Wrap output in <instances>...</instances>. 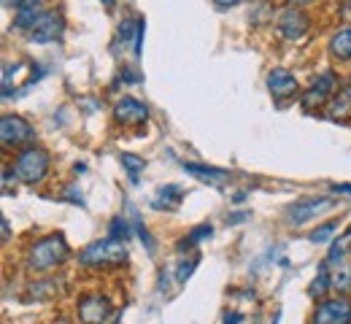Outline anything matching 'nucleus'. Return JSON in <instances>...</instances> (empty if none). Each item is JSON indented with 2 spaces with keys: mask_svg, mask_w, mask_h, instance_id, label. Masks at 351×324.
Wrapping results in <instances>:
<instances>
[{
  "mask_svg": "<svg viewBox=\"0 0 351 324\" xmlns=\"http://www.w3.org/2000/svg\"><path fill=\"white\" fill-rule=\"evenodd\" d=\"M313 324H351V300L349 297L322 300L313 314Z\"/></svg>",
  "mask_w": 351,
  "mask_h": 324,
  "instance_id": "6e6552de",
  "label": "nucleus"
},
{
  "mask_svg": "<svg viewBox=\"0 0 351 324\" xmlns=\"http://www.w3.org/2000/svg\"><path fill=\"white\" fill-rule=\"evenodd\" d=\"M327 289H332V284H330V268H327V262H324V265L319 268V276L313 278L311 295H313V297H324Z\"/></svg>",
  "mask_w": 351,
  "mask_h": 324,
  "instance_id": "f3484780",
  "label": "nucleus"
},
{
  "mask_svg": "<svg viewBox=\"0 0 351 324\" xmlns=\"http://www.w3.org/2000/svg\"><path fill=\"white\" fill-rule=\"evenodd\" d=\"M25 3H30V0H3V5H5V8H22Z\"/></svg>",
  "mask_w": 351,
  "mask_h": 324,
  "instance_id": "4be33fe9",
  "label": "nucleus"
},
{
  "mask_svg": "<svg viewBox=\"0 0 351 324\" xmlns=\"http://www.w3.org/2000/svg\"><path fill=\"white\" fill-rule=\"evenodd\" d=\"M184 171L186 173H192V176H197L200 182H208V184H221L224 179H230V173L227 171H221V168H211V165H186L184 162Z\"/></svg>",
  "mask_w": 351,
  "mask_h": 324,
  "instance_id": "4468645a",
  "label": "nucleus"
},
{
  "mask_svg": "<svg viewBox=\"0 0 351 324\" xmlns=\"http://www.w3.org/2000/svg\"><path fill=\"white\" fill-rule=\"evenodd\" d=\"M335 230H338V222H327V225H322V227H316V230L311 232L308 240H311V243H330Z\"/></svg>",
  "mask_w": 351,
  "mask_h": 324,
  "instance_id": "a211bd4d",
  "label": "nucleus"
},
{
  "mask_svg": "<svg viewBox=\"0 0 351 324\" xmlns=\"http://www.w3.org/2000/svg\"><path fill=\"white\" fill-rule=\"evenodd\" d=\"M114 116H117V122H122V125L138 127V125H143V122L149 119V108H146V103H141V100H135V97H122V100L114 105Z\"/></svg>",
  "mask_w": 351,
  "mask_h": 324,
  "instance_id": "ddd939ff",
  "label": "nucleus"
},
{
  "mask_svg": "<svg viewBox=\"0 0 351 324\" xmlns=\"http://www.w3.org/2000/svg\"><path fill=\"white\" fill-rule=\"evenodd\" d=\"M238 319H241V316H238V314H235V316H232V319H227V322H224V324H235V322H238Z\"/></svg>",
  "mask_w": 351,
  "mask_h": 324,
  "instance_id": "a878e982",
  "label": "nucleus"
},
{
  "mask_svg": "<svg viewBox=\"0 0 351 324\" xmlns=\"http://www.w3.org/2000/svg\"><path fill=\"white\" fill-rule=\"evenodd\" d=\"M62 33H65V19H62V14H57V11H41L38 22H36L33 30H30V41H36V44H49V41H57Z\"/></svg>",
  "mask_w": 351,
  "mask_h": 324,
  "instance_id": "1a4fd4ad",
  "label": "nucleus"
},
{
  "mask_svg": "<svg viewBox=\"0 0 351 324\" xmlns=\"http://www.w3.org/2000/svg\"><path fill=\"white\" fill-rule=\"evenodd\" d=\"M111 303H108V297H103V295H84L82 300H79V319L82 324H106L108 322V316H111Z\"/></svg>",
  "mask_w": 351,
  "mask_h": 324,
  "instance_id": "9b49d317",
  "label": "nucleus"
},
{
  "mask_svg": "<svg viewBox=\"0 0 351 324\" xmlns=\"http://www.w3.org/2000/svg\"><path fill=\"white\" fill-rule=\"evenodd\" d=\"M214 3H217L219 8H230V5H238L241 0H214Z\"/></svg>",
  "mask_w": 351,
  "mask_h": 324,
  "instance_id": "b1692460",
  "label": "nucleus"
},
{
  "mask_svg": "<svg viewBox=\"0 0 351 324\" xmlns=\"http://www.w3.org/2000/svg\"><path fill=\"white\" fill-rule=\"evenodd\" d=\"M8 235H11V230H8V219H3V240H8Z\"/></svg>",
  "mask_w": 351,
  "mask_h": 324,
  "instance_id": "393cba45",
  "label": "nucleus"
},
{
  "mask_svg": "<svg viewBox=\"0 0 351 324\" xmlns=\"http://www.w3.org/2000/svg\"><path fill=\"white\" fill-rule=\"evenodd\" d=\"M276 27H278L281 38H287V41H300V38L308 33V27H311V19H308V14L303 11V8L289 5L287 11H281Z\"/></svg>",
  "mask_w": 351,
  "mask_h": 324,
  "instance_id": "0eeeda50",
  "label": "nucleus"
},
{
  "mask_svg": "<svg viewBox=\"0 0 351 324\" xmlns=\"http://www.w3.org/2000/svg\"><path fill=\"white\" fill-rule=\"evenodd\" d=\"M33 125L27 122V119H22V116H16V114H5L3 119H0V140H3V146L5 149H11V146H22V143H27V140H33Z\"/></svg>",
  "mask_w": 351,
  "mask_h": 324,
  "instance_id": "423d86ee",
  "label": "nucleus"
},
{
  "mask_svg": "<svg viewBox=\"0 0 351 324\" xmlns=\"http://www.w3.org/2000/svg\"><path fill=\"white\" fill-rule=\"evenodd\" d=\"M14 173L19 182L25 184H38L44 182L46 173H49V154L41 146H27L16 154V162H14Z\"/></svg>",
  "mask_w": 351,
  "mask_h": 324,
  "instance_id": "7ed1b4c3",
  "label": "nucleus"
},
{
  "mask_svg": "<svg viewBox=\"0 0 351 324\" xmlns=\"http://www.w3.org/2000/svg\"><path fill=\"white\" fill-rule=\"evenodd\" d=\"M68 254H71V246H68L65 235L54 232V235H46L38 243L30 246L25 262H27V271H33V273H49L57 265H62L68 260Z\"/></svg>",
  "mask_w": 351,
  "mask_h": 324,
  "instance_id": "f257e3e1",
  "label": "nucleus"
},
{
  "mask_svg": "<svg viewBox=\"0 0 351 324\" xmlns=\"http://www.w3.org/2000/svg\"><path fill=\"white\" fill-rule=\"evenodd\" d=\"M267 90L276 100H287V97H295L300 87H298L295 73H289L287 68H273L267 73Z\"/></svg>",
  "mask_w": 351,
  "mask_h": 324,
  "instance_id": "f8f14e48",
  "label": "nucleus"
},
{
  "mask_svg": "<svg viewBox=\"0 0 351 324\" xmlns=\"http://www.w3.org/2000/svg\"><path fill=\"white\" fill-rule=\"evenodd\" d=\"M346 95L351 97V79H349V84H346Z\"/></svg>",
  "mask_w": 351,
  "mask_h": 324,
  "instance_id": "cd10ccee",
  "label": "nucleus"
},
{
  "mask_svg": "<svg viewBox=\"0 0 351 324\" xmlns=\"http://www.w3.org/2000/svg\"><path fill=\"white\" fill-rule=\"evenodd\" d=\"M292 3H308V0H292Z\"/></svg>",
  "mask_w": 351,
  "mask_h": 324,
  "instance_id": "c85d7f7f",
  "label": "nucleus"
},
{
  "mask_svg": "<svg viewBox=\"0 0 351 324\" xmlns=\"http://www.w3.org/2000/svg\"><path fill=\"white\" fill-rule=\"evenodd\" d=\"M332 189H335L338 195H351V184H335Z\"/></svg>",
  "mask_w": 351,
  "mask_h": 324,
  "instance_id": "5701e85b",
  "label": "nucleus"
},
{
  "mask_svg": "<svg viewBox=\"0 0 351 324\" xmlns=\"http://www.w3.org/2000/svg\"><path fill=\"white\" fill-rule=\"evenodd\" d=\"M211 232H214L211 230V225H200V227H195V230L184 238V243H178V249H181V251H184V249H192V246H197L203 238H208Z\"/></svg>",
  "mask_w": 351,
  "mask_h": 324,
  "instance_id": "6ab92c4d",
  "label": "nucleus"
},
{
  "mask_svg": "<svg viewBox=\"0 0 351 324\" xmlns=\"http://www.w3.org/2000/svg\"><path fill=\"white\" fill-rule=\"evenodd\" d=\"M332 205H335V197H303V200L287 205L284 216H287V225L300 227V225H306L311 219H316L319 214L330 211Z\"/></svg>",
  "mask_w": 351,
  "mask_h": 324,
  "instance_id": "39448f33",
  "label": "nucleus"
},
{
  "mask_svg": "<svg viewBox=\"0 0 351 324\" xmlns=\"http://www.w3.org/2000/svg\"><path fill=\"white\" fill-rule=\"evenodd\" d=\"M335 90H338V79H335V73H322V76L308 87L306 92H303L300 103H303V108H308V111L322 108V105L332 97Z\"/></svg>",
  "mask_w": 351,
  "mask_h": 324,
  "instance_id": "9d476101",
  "label": "nucleus"
},
{
  "mask_svg": "<svg viewBox=\"0 0 351 324\" xmlns=\"http://www.w3.org/2000/svg\"><path fill=\"white\" fill-rule=\"evenodd\" d=\"M79 262L84 268H119L128 262V249L122 240H114V238L95 240L82 251Z\"/></svg>",
  "mask_w": 351,
  "mask_h": 324,
  "instance_id": "f03ea898",
  "label": "nucleus"
},
{
  "mask_svg": "<svg viewBox=\"0 0 351 324\" xmlns=\"http://www.w3.org/2000/svg\"><path fill=\"white\" fill-rule=\"evenodd\" d=\"M195 268H197V257H192V260H186V262H184V265L178 268V284H184L186 278L192 276V271H195Z\"/></svg>",
  "mask_w": 351,
  "mask_h": 324,
  "instance_id": "412c9836",
  "label": "nucleus"
},
{
  "mask_svg": "<svg viewBox=\"0 0 351 324\" xmlns=\"http://www.w3.org/2000/svg\"><path fill=\"white\" fill-rule=\"evenodd\" d=\"M330 54L335 57V60H351V30H341L338 36H332V41H330Z\"/></svg>",
  "mask_w": 351,
  "mask_h": 324,
  "instance_id": "2eb2a0df",
  "label": "nucleus"
},
{
  "mask_svg": "<svg viewBox=\"0 0 351 324\" xmlns=\"http://www.w3.org/2000/svg\"><path fill=\"white\" fill-rule=\"evenodd\" d=\"M330 284L335 292H351V257H349V235L338 238L327 257Z\"/></svg>",
  "mask_w": 351,
  "mask_h": 324,
  "instance_id": "20e7f679",
  "label": "nucleus"
},
{
  "mask_svg": "<svg viewBox=\"0 0 351 324\" xmlns=\"http://www.w3.org/2000/svg\"><path fill=\"white\" fill-rule=\"evenodd\" d=\"M111 238H114V240H128V238H130V227H128L125 219H114V222H111Z\"/></svg>",
  "mask_w": 351,
  "mask_h": 324,
  "instance_id": "aec40b11",
  "label": "nucleus"
},
{
  "mask_svg": "<svg viewBox=\"0 0 351 324\" xmlns=\"http://www.w3.org/2000/svg\"><path fill=\"white\" fill-rule=\"evenodd\" d=\"M119 160H122V168H125V171H128V176H130V182H138V179H141V173H143V168H146L143 157H138V154H130V151H125Z\"/></svg>",
  "mask_w": 351,
  "mask_h": 324,
  "instance_id": "dca6fc26",
  "label": "nucleus"
},
{
  "mask_svg": "<svg viewBox=\"0 0 351 324\" xmlns=\"http://www.w3.org/2000/svg\"><path fill=\"white\" fill-rule=\"evenodd\" d=\"M103 5H108V8H111V5H114V0H103Z\"/></svg>",
  "mask_w": 351,
  "mask_h": 324,
  "instance_id": "bb28decb",
  "label": "nucleus"
}]
</instances>
